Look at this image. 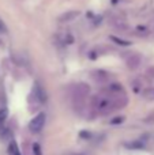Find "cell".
Segmentation results:
<instances>
[{"label":"cell","instance_id":"cell-1","mask_svg":"<svg viewBox=\"0 0 154 155\" xmlns=\"http://www.w3.org/2000/svg\"><path fill=\"white\" fill-rule=\"evenodd\" d=\"M45 120H46V116L44 112H40L38 114H35L34 117L30 120L29 123V129L33 132V134H37V132H40L41 129L44 128V125H45Z\"/></svg>","mask_w":154,"mask_h":155},{"label":"cell","instance_id":"cell-2","mask_svg":"<svg viewBox=\"0 0 154 155\" xmlns=\"http://www.w3.org/2000/svg\"><path fill=\"white\" fill-rule=\"evenodd\" d=\"M78 15H79V11H70V12L64 14L63 16H60V21H65V22H68V21L74 19L75 16H78Z\"/></svg>","mask_w":154,"mask_h":155},{"label":"cell","instance_id":"cell-3","mask_svg":"<svg viewBox=\"0 0 154 155\" xmlns=\"http://www.w3.org/2000/svg\"><path fill=\"white\" fill-rule=\"evenodd\" d=\"M0 33H7V26L2 18H0Z\"/></svg>","mask_w":154,"mask_h":155},{"label":"cell","instance_id":"cell-4","mask_svg":"<svg viewBox=\"0 0 154 155\" xmlns=\"http://www.w3.org/2000/svg\"><path fill=\"white\" fill-rule=\"evenodd\" d=\"M7 117V110H0V123Z\"/></svg>","mask_w":154,"mask_h":155},{"label":"cell","instance_id":"cell-5","mask_svg":"<svg viewBox=\"0 0 154 155\" xmlns=\"http://www.w3.org/2000/svg\"><path fill=\"white\" fill-rule=\"evenodd\" d=\"M33 148H34L35 154H37V155H41V154H40V146H38V144H34V147H33Z\"/></svg>","mask_w":154,"mask_h":155}]
</instances>
